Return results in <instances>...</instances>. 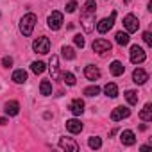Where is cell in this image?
<instances>
[{"label": "cell", "instance_id": "1", "mask_svg": "<svg viewBox=\"0 0 152 152\" xmlns=\"http://www.w3.org/2000/svg\"><path fill=\"white\" fill-rule=\"evenodd\" d=\"M95 13H97L95 0H86L83 6V13H81V23L86 32H91L95 29Z\"/></svg>", "mask_w": 152, "mask_h": 152}, {"label": "cell", "instance_id": "9", "mask_svg": "<svg viewBox=\"0 0 152 152\" xmlns=\"http://www.w3.org/2000/svg\"><path fill=\"white\" fill-rule=\"evenodd\" d=\"M124 27H125V31L131 34V32H136V31L140 29V22H138V18H136L134 15H127V16L124 18Z\"/></svg>", "mask_w": 152, "mask_h": 152}, {"label": "cell", "instance_id": "25", "mask_svg": "<svg viewBox=\"0 0 152 152\" xmlns=\"http://www.w3.org/2000/svg\"><path fill=\"white\" fill-rule=\"evenodd\" d=\"M61 77H63V83H64L66 86H75V75H73V73L64 72V73L61 75Z\"/></svg>", "mask_w": 152, "mask_h": 152}, {"label": "cell", "instance_id": "17", "mask_svg": "<svg viewBox=\"0 0 152 152\" xmlns=\"http://www.w3.org/2000/svg\"><path fill=\"white\" fill-rule=\"evenodd\" d=\"M48 68H50L52 79H57V77H59V57H57V56H52V57H50Z\"/></svg>", "mask_w": 152, "mask_h": 152}, {"label": "cell", "instance_id": "12", "mask_svg": "<svg viewBox=\"0 0 152 152\" xmlns=\"http://www.w3.org/2000/svg\"><path fill=\"white\" fill-rule=\"evenodd\" d=\"M132 81H134L136 84H145V83L148 81V73H147L143 68H136V70L132 72Z\"/></svg>", "mask_w": 152, "mask_h": 152}, {"label": "cell", "instance_id": "4", "mask_svg": "<svg viewBox=\"0 0 152 152\" xmlns=\"http://www.w3.org/2000/svg\"><path fill=\"white\" fill-rule=\"evenodd\" d=\"M91 48H93V52H97V54L102 56V54H106V52H111V43H109L107 39H104V38H99V39L93 41Z\"/></svg>", "mask_w": 152, "mask_h": 152}, {"label": "cell", "instance_id": "11", "mask_svg": "<svg viewBox=\"0 0 152 152\" xmlns=\"http://www.w3.org/2000/svg\"><path fill=\"white\" fill-rule=\"evenodd\" d=\"M59 147L64 148V150H70V152H77V150H79L77 141H73L72 138H61V140H59Z\"/></svg>", "mask_w": 152, "mask_h": 152}, {"label": "cell", "instance_id": "16", "mask_svg": "<svg viewBox=\"0 0 152 152\" xmlns=\"http://www.w3.org/2000/svg\"><path fill=\"white\" fill-rule=\"evenodd\" d=\"M4 109H6V115L7 116H16L20 113V104L16 100H9V102H6Z\"/></svg>", "mask_w": 152, "mask_h": 152}, {"label": "cell", "instance_id": "2", "mask_svg": "<svg viewBox=\"0 0 152 152\" xmlns=\"http://www.w3.org/2000/svg\"><path fill=\"white\" fill-rule=\"evenodd\" d=\"M36 22H38L36 15H32V13L23 15L22 20H20V32H22L23 36H31L32 31H34V27H36Z\"/></svg>", "mask_w": 152, "mask_h": 152}, {"label": "cell", "instance_id": "29", "mask_svg": "<svg viewBox=\"0 0 152 152\" xmlns=\"http://www.w3.org/2000/svg\"><path fill=\"white\" fill-rule=\"evenodd\" d=\"M99 93H100V88H99L97 84H95V86H88V88L84 90V95H86V97H97Z\"/></svg>", "mask_w": 152, "mask_h": 152}, {"label": "cell", "instance_id": "21", "mask_svg": "<svg viewBox=\"0 0 152 152\" xmlns=\"http://www.w3.org/2000/svg\"><path fill=\"white\" fill-rule=\"evenodd\" d=\"M104 93H106L107 97L115 99V97H118V86H116L115 83H107V84L104 86Z\"/></svg>", "mask_w": 152, "mask_h": 152}, {"label": "cell", "instance_id": "24", "mask_svg": "<svg viewBox=\"0 0 152 152\" xmlns=\"http://www.w3.org/2000/svg\"><path fill=\"white\" fill-rule=\"evenodd\" d=\"M125 100H127L131 106L138 104V93H136L134 90H127V91H125Z\"/></svg>", "mask_w": 152, "mask_h": 152}, {"label": "cell", "instance_id": "10", "mask_svg": "<svg viewBox=\"0 0 152 152\" xmlns=\"http://www.w3.org/2000/svg\"><path fill=\"white\" fill-rule=\"evenodd\" d=\"M83 122L81 120H77V118H72V120H68L66 122V131L68 132H72V134H79L81 131H83Z\"/></svg>", "mask_w": 152, "mask_h": 152}, {"label": "cell", "instance_id": "19", "mask_svg": "<svg viewBox=\"0 0 152 152\" xmlns=\"http://www.w3.org/2000/svg\"><path fill=\"white\" fill-rule=\"evenodd\" d=\"M109 70H111V73L115 75V77H120V75H124V72H125V66L120 61H113L111 66H109Z\"/></svg>", "mask_w": 152, "mask_h": 152}, {"label": "cell", "instance_id": "22", "mask_svg": "<svg viewBox=\"0 0 152 152\" xmlns=\"http://www.w3.org/2000/svg\"><path fill=\"white\" fill-rule=\"evenodd\" d=\"M39 93L45 95V97L52 95V83H50V81H41V84H39Z\"/></svg>", "mask_w": 152, "mask_h": 152}, {"label": "cell", "instance_id": "31", "mask_svg": "<svg viewBox=\"0 0 152 152\" xmlns=\"http://www.w3.org/2000/svg\"><path fill=\"white\" fill-rule=\"evenodd\" d=\"M75 9H77V2H75V0H72V2L66 4V11H68V13H73Z\"/></svg>", "mask_w": 152, "mask_h": 152}, {"label": "cell", "instance_id": "13", "mask_svg": "<svg viewBox=\"0 0 152 152\" xmlns=\"http://www.w3.org/2000/svg\"><path fill=\"white\" fill-rule=\"evenodd\" d=\"M70 111H72L75 116H81V115L84 113V102H83L81 99H73V100L70 102Z\"/></svg>", "mask_w": 152, "mask_h": 152}, {"label": "cell", "instance_id": "23", "mask_svg": "<svg viewBox=\"0 0 152 152\" xmlns=\"http://www.w3.org/2000/svg\"><path fill=\"white\" fill-rule=\"evenodd\" d=\"M115 38H116V43H118V45H122V47H125V45L129 43V39H131V38H129V32H124V31L116 32V36H115Z\"/></svg>", "mask_w": 152, "mask_h": 152}, {"label": "cell", "instance_id": "5", "mask_svg": "<svg viewBox=\"0 0 152 152\" xmlns=\"http://www.w3.org/2000/svg\"><path fill=\"white\" fill-rule=\"evenodd\" d=\"M47 25H48V29H52V31H59L61 25H63V15H61L59 11H54V13L48 16Z\"/></svg>", "mask_w": 152, "mask_h": 152}, {"label": "cell", "instance_id": "3", "mask_svg": "<svg viewBox=\"0 0 152 152\" xmlns=\"http://www.w3.org/2000/svg\"><path fill=\"white\" fill-rule=\"evenodd\" d=\"M32 48H34L36 54H48V52H50V39L45 38V36H41V38H38V39H34Z\"/></svg>", "mask_w": 152, "mask_h": 152}, {"label": "cell", "instance_id": "15", "mask_svg": "<svg viewBox=\"0 0 152 152\" xmlns=\"http://www.w3.org/2000/svg\"><path fill=\"white\" fill-rule=\"evenodd\" d=\"M84 75H86V79H90V81H97L100 77V70L95 64H88L84 68Z\"/></svg>", "mask_w": 152, "mask_h": 152}, {"label": "cell", "instance_id": "34", "mask_svg": "<svg viewBox=\"0 0 152 152\" xmlns=\"http://www.w3.org/2000/svg\"><path fill=\"white\" fill-rule=\"evenodd\" d=\"M7 124V118H0V125H6Z\"/></svg>", "mask_w": 152, "mask_h": 152}, {"label": "cell", "instance_id": "6", "mask_svg": "<svg viewBox=\"0 0 152 152\" xmlns=\"http://www.w3.org/2000/svg\"><path fill=\"white\" fill-rule=\"evenodd\" d=\"M115 18H116V13H111V16H107V18L100 20V22L97 23V31H99L100 34H106V32L115 25Z\"/></svg>", "mask_w": 152, "mask_h": 152}, {"label": "cell", "instance_id": "32", "mask_svg": "<svg viewBox=\"0 0 152 152\" xmlns=\"http://www.w3.org/2000/svg\"><path fill=\"white\" fill-rule=\"evenodd\" d=\"M143 41L147 43V45H152V34L147 31V32H143Z\"/></svg>", "mask_w": 152, "mask_h": 152}, {"label": "cell", "instance_id": "26", "mask_svg": "<svg viewBox=\"0 0 152 152\" xmlns=\"http://www.w3.org/2000/svg\"><path fill=\"white\" fill-rule=\"evenodd\" d=\"M61 52H63V57H64V59H68V61L75 59V50H73L72 47H66V45H64V47L61 48Z\"/></svg>", "mask_w": 152, "mask_h": 152}, {"label": "cell", "instance_id": "28", "mask_svg": "<svg viewBox=\"0 0 152 152\" xmlns=\"http://www.w3.org/2000/svg\"><path fill=\"white\" fill-rule=\"evenodd\" d=\"M88 145H90V148L97 150V148H100V147H102V140H100L99 136H91V138L88 140Z\"/></svg>", "mask_w": 152, "mask_h": 152}, {"label": "cell", "instance_id": "18", "mask_svg": "<svg viewBox=\"0 0 152 152\" xmlns=\"http://www.w3.org/2000/svg\"><path fill=\"white\" fill-rule=\"evenodd\" d=\"M140 118H141L143 122H150V120H152V104H150V102H147V104L143 106V109L140 111Z\"/></svg>", "mask_w": 152, "mask_h": 152}, {"label": "cell", "instance_id": "27", "mask_svg": "<svg viewBox=\"0 0 152 152\" xmlns=\"http://www.w3.org/2000/svg\"><path fill=\"white\" fill-rule=\"evenodd\" d=\"M31 70L38 75V73H43L45 72V63L43 61H34L32 64H31Z\"/></svg>", "mask_w": 152, "mask_h": 152}, {"label": "cell", "instance_id": "30", "mask_svg": "<svg viewBox=\"0 0 152 152\" xmlns=\"http://www.w3.org/2000/svg\"><path fill=\"white\" fill-rule=\"evenodd\" d=\"M73 41H75V45H77V47H81V48L86 45V41H84V38H83L81 34H77V36H75V38H73Z\"/></svg>", "mask_w": 152, "mask_h": 152}, {"label": "cell", "instance_id": "8", "mask_svg": "<svg viewBox=\"0 0 152 152\" xmlns=\"http://www.w3.org/2000/svg\"><path fill=\"white\" fill-rule=\"evenodd\" d=\"M129 115H131V109H129V107L118 106V107H115V109L111 111V120H113V122H120V120H124V118H129Z\"/></svg>", "mask_w": 152, "mask_h": 152}, {"label": "cell", "instance_id": "14", "mask_svg": "<svg viewBox=\"0 0 152 152\" xmlns=\"http://www.w3.org/2000/svg\"><path fill=\"white\" fill-rule=\"evenodd\" d=\"M120 141H122V145L131 147V145L136 143V134H134L132 131H124V132L120 134Z\"/></svg>", "mask_w": 152, "mask_h": 152}, {"label": "cell", "instance_id": "20", "mask_svg": "<svg viewBox=\"0 0 152 152\" xmlns=\"http://www.w3.org/2000/svg\"><path fill=\"white\" fill-rule=\"evenodd\" d=\"M13 81L16 84H23L27 81V72L25 70H15L13 72Z\"/></svg>", "mask_w": 152, "mask_h": 152}, {"label": "cell", "instance_id": "33", "mask_svg": "<svg viewBox=\"0 0 152 152\" xmlns=\"http://www.w3.org/2000/svg\"><path fill=\"white\" fill-rule=\"evenodd\" d=\"M2 64H4L6 68L13 66V57H4V59H2Z\"/></svg>", "mask_w": 152, "mask_h": 152}, {"label": "cell", "instance_id": "7", "mask_svg": "<svg viewBox=\"0 0 152 152\" xmlns=\"http://www.w3.org/2000/svg\"><path fill=\"white\" fill-rule=\"evenodd\" d=\"M145 59H147L145 50H143L141 47H138V45H132V47H131V61H132L134 64H140V63H143Z\"/></svg>", "mask_w": 152, "mask_h": 152}]
</instances>
